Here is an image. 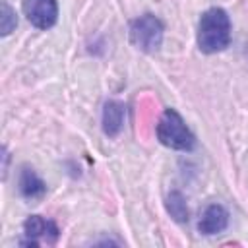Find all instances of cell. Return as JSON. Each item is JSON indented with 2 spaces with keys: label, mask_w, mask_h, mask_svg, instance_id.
I'll return each instance as SVG.
<instances>
[{
  "label": "cell",
  "mask_w": 248,
  "mask_h": 248,
  "mask_svg": "<svg viewBox=\"0 0 248 248\" xmlns=\"http://www.w3.org/2000/svg\"><path fill=\"white\" fill-rule=\"evenodd\" d=\"M165 25L153 14H143L130 25V41L141 52H157L163 43Z\"/></svg>",
  "instance_id": "obj_3"
},
{
  "label": "cell",
  "mask_w": 248,
  "mask_h": 248,
  "mask_svg": "<svg viewBox=\"0 0 248 248\" xmlns=\"http://www.w3.org/2000/svg\"><path fill=\"white\" fill-rule=\"evenodd\" d=\"M17 188H19V194L27 200H39L45 196L46 192V184L39 178V174L29 169V167H23L19 170V178H17Z\"/></svg>",
  "instance_id": "obj_8"
},
{
  "label": "cell",
  "mask_w": 248,
  "mask_h": 248,
  "mask_svg": "<svg viewBox=\"0 0 248 248\" xmlns=\"http://www.w3.org/2000/svg\"><path fill=\"white\" fill-rule=\"evenodd\" d=\"M23 234L25 238L19 242L21 246H41V244H54L60 229L54 221L45 219L41 215H31L23 223Z\"/></svg>",
  "instance_id": "obj_4"
},
{
  "label": "cell",
  "mask_w": 248,
  "mask_h": 248,
  "mask_svg": "<svg viewBox=\"0 0 248 248\" xmlns=\"http://www.w3.org/2000/svg\"><path fill=\"white\" fill-rule=\"evenodd\" d=\"M198 46L205 54L219 52L231 43V17L223 8H209L198 21Z\"/></svg>",
  "instance_id": "obj_1"
},
{
  "label": "cell",
  "mask_w": 248,
  "mask_h": 248,
  "mask_svg": "<svg viewBox=\"0 0 248 248\" xmlns=\"http://www.w3.org/2000/svg\"><path fill=\"white\" fill-rule=\"evenodd\" d=\"M157 140L176 151H190L196 145V138L174 108H167L157 122Z\"/></svg>",
  "instance_id": "obj_2"
},
{
  "label": "cell",
  "mask_w": 248,
  "mask_h": 248,
  "mask_svg": "<svg viewBox=\"0 0 248 248\" xmlns=\"http://www.w3.org/2000/svg\"><path fill=\"white\" fill-rule=\"evenodd\" d=\"M21 10L27 21L37 29H50L58 19L56 0H23Z\"/></svg>",
  "instance_id": "obj_5"
},
{
  "label": "cell",
  "mask_w": 248,
  "mask_h": 248,
  "mask_svg": "<svg viewBox=\"0 0 248 248\" xmlns=\"http://www.w3.org/2000/svg\"><path fill=\"white\" fill-rule=\"evenodd\" d=\"M227 225H229V211L221 203H211L203 209L200 223H198V231L205 236H211V234L225 231Z\"/></svg>",
  "instance_id": "obj_6"
},
{
  "label": "cell",
  "mask_w": 248,
  "mask_h": 248,
  "mask_svg": "<svg viewBox=\"0 0 248 248\" xmlns=\"http://www.w3.org/2000/svg\"><path fill=\"white\" fill-rule=\"evenodd\" d=\"M17 25V17H16V12L6 4L2 2L0 6V33L2 35H10Z\"/></svg>",
  "instance_id": "obj_10"
},
{
  "label": "cell",
  "mask_w": 248,
  "mask_h": 248,
  "mask_svg": "<svg viewBox=\"0 0 248 248\" xmlns=\"http://www.w3.org/2000/svg\"><path fill=\"white\" fill-rule=\"evenodd\" d=\"M165 207L176 223H186L188 221V205H186V200L180 192L172 190L165 200Z\"/></svg>",
  "instance_id": "obj_9"
},
{
  "label": "cell",
  "mask_w": 248,
  "mask_h": 248,
  "mask_svg": "<svg viewBox=\"0 0 248 248\" xmlns=\"http://www.w3.org/2000/svg\"><path fill=\"white\" fill-rule=\"evenodd\" d=\"M124 116H126V108L120 101H107L103 107V132L108 138L118 136L124 124Z\"/></svg>",
  "instance_id": "obj_7"
}]
</instances>
